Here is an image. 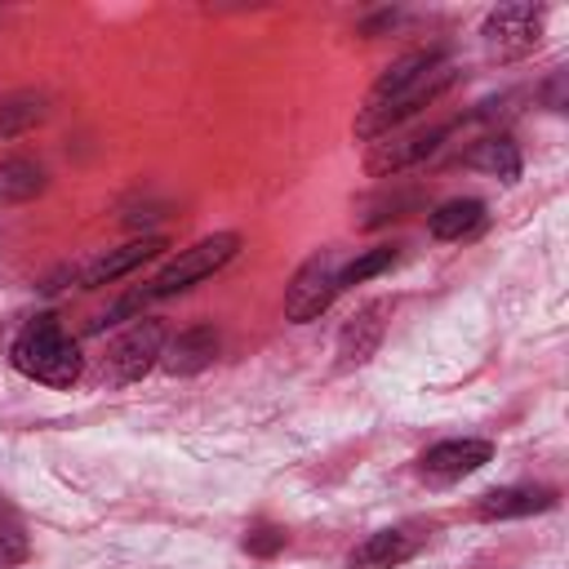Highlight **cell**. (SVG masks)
<instances>
[{"label":"cell","instance_id":"obj_1","mask_svg":"<svg viewBox=\"0 0 569 569\" xmlns=\"http://www.w3.org/2000/svg\"><path fill=\"white\" fill-rule=\"evenodd\" d=\"M9 360L18 373L44 387H71L80 378V347L53 316H36L31 325H22V333L9 347Z\"/></svg>","mask_w":569,"mask_h":569},{"label":"cell","instance_id":"obj_2","mask_svg":"<svg viewBox=\"0 0 569 569\" xmlns=\"http://www.w3.org/2000/svg\"><path fill=\"white\" fill-rule=\"evenodd\" d=\"M236 249H240V236H236V231H218V236H204L200 244L182 249V253H178L160 276H151V280H147V289H138L142 307H147V302H156V298H173V293H182V289L200 284L204 276H213L218 267H227V262L236 258Z\"/></svg>","mask_w":569,"mask_h":569},{"label":"cell","instance_id":"obj_3","mask_svg":"<svg viewBox=\"0 0 569 569\" xmlns=\"http://www.w3.org/2000/svg\"><path fill=\"white\" fill-rule=\"evenodd\" d=\"M164 351V325L160 320H142L129 325L111 347H107V360H102V373L111 382H138Z\"/></svg>","mask_w":569,"mask_h":569},{"label":"cell","instance_id":"obj_4","mask_svg":"<svg viewBox=\"0 0 569 569\" xmlns=\"http://www.w3.org/2000/svg\"><path fill=\"white\" fill-rule=\"evenodd\" d=\"M338 298V267H333V253H316L298 267V276L289 280V293H284V316L293 325H307L316 320L329 302Z\"/></svg>","mask_w":569,"mask_h":569},{"label":"cell","instance_id":"obj_5","mask_svg":"<svg viewBox=\"0 0 569 569\" xmlns=\"http://www.w3.org/2000/svg\"><path fill=\"white\" fill-rule=\"evenodd\" d=\"M485 44L498 53V58H520L538 44L542 36V9L538 4H498L489 18H485Z\"/></svg>","mask_w":569,"mask_h":569},{"label":"cell","instance_id":"obj_6","mask_svg":"<svg viewBox=\"0 0 569 569\" xmlns=\"http://www.w3.org/2000/svg\"><path fill=\"white\" fill-rule=\"evenodd\" d=\"M445 53H436V49H418V53H405V58H396L378 80H373V89H369V98H365V107H360V116H356V129L360 124H369L373 116H382L400 93H409L436 62H440Z\"/></svg>","mask_w":569,"mask_h":569},{"label":"cell","instance_id":"obj_7","mask_svg":"<svg viewBox=\"0 0 569 569\" xmlns=\"http://www.w3.org/2000/svg\"><path fill=\"white\" fill-rule=\"evenodd\" d=\"M453 80H458V67H453L449 58H440V62H436V67H431V71H427V76H422V80H418L409 93H400V98H396V102H391L382 116H373L369 124H360V129H356V138H378V133H391L396 124H405L409 116H418L427 102H436V98H440V93H445Z\"/></svg>","mask_w":569,"mask_h":569},{"label":"cell","instance_id":"obj_8","mask_svg":"<svg viewBox=\"0 0 569 569\" xmlns=\"http://www.w3.org/2000/svg\"><path fill=\"white\" fill-rule=\"evenodd\" d=\"M489 458H493V445L489 440H440V445H431L418 458V467L431 480H458V476L480 471Z\"/></svg>","mask_w":569,"mask_h":569},{"label":"cell","instance_id":"obj_9","mask_svg":"<svg viewBox=\"0 0 569 569\" xmlns=\"http://www.w3.org/2000/svg\"><path fill=\"white\" fill-rule=\"evenodd\" d=\"M160 249H164V240H160V236H142V240H129V244H120V249H107V253H98V258L76 276V284H80V289L111 284V280L129 276L133 267H142L147 258H156Z\"/></svg>","mask_w":569,"mask_h":569},{"label":"cell","instance_id":"obj_10","mask_svg":"<svg viewBox=\"0 0 569 569\" xmlns=\"http://www.w3.org/2000/svg\"><path fill=\"white\" fill-rule=\"evenodd\" d=\"M445 138H449V124H436V129H418V133H409V138L378 142L373 156H369V173H373V178H382V173H400V169L427 160Z\"/></svg>","mask_w":569,"mask_h":569},{"label":"cell","instance_id":"obj_11","mask_svg":"<svg viewBox=\"0 0 569 569\" xmlns=\"http://www.w3.org/2000/svg\"><path fill=\"white\" fill-rule=\"evenodd\" d=\"M418 547H422V533H413V529H378L351 547L347 565L351 569H391V565L409 560Z\"/></svg>","mask_w":569,"mask_h":569},{"label":"cell","instance_id":"obj_12","mask_svg":"<svg viewBox=\"0 0 569 569\" xmlns=\"http://www.w3.org/2000/svg\"><path fill=\"white\" fill-rule=\"evenodd\" d=\"M556 502V489L547 485H507V489H489L480 498V520H511V516H533L547 511Z\"/></svg>","mask_w":569,"mask_h":569},{"label":"cell","instance_id":"obj_13","mask_svg":"<svg viewBox=\"0 0 569 569\" xmlns=\"http://www.w3.org/2000/svg\"><path fill=\"white\" fill-rule=\"evenodd\" d=\"M213 356H218V333H213V325H191V329H182L173 342H164L160 365H164L169 373H200Z\"/></svg>","mask_w":569,"mask_h":569},{"label":"cell","instance_id":"obj_14","mask_svg":"<svg viewBox=\"0 0 569 569\" xmlns=\"http://www.w3.org/2000/svg\"><path fill=\"white\" fill-rule=\"evenodd\" d=\"M382 316H387V302H369L360 316L347 320V329H342V338H338V356H342V365H365V360L378 351L382 329H387Z\"/></svg>","mask_w":569,"mask_h":569},{"label":"cell","instance_id":"obj_15","mask_svg":"<svg viewBox=\"0 0 569 569\" xmlns=\"http://www.w3.org/2000/svg\"><path fill=\"white\" fill-rule=\"evenodd\" d=\"M485 222V204L480 200H445L431 218H427V227H431V236L436 240H462V236H471L476 227Z\"/></svg>","mask_w":569,"mask_h":569},{"label":"cell","instance_id":"obj_16","mask_svg":"<svg viewBox=\"0 0 569 569\" xmlns=\"http://www.w3.org/2000/svg\"><path fill=\"white\" fill-rule=\"evenodd\" d=\"M467 164H471V169H485V173H493V178H502V182H516V178H520V151H516V142L502 138V133L476 142V147L467 151Z\"/></svg>","mask_w":569,"mask_h":569},{"label":"cell","instance_id":"obj_17","mask_svg":"<svg viewBox=\"0 0 569 569\" xmlns=\"http://www.w3.org/2000/svg\"><path fill=\"white\" fill-rule=\"evenodd\" d=\"M44 191V169L36 160H0V204H22Z\"/></svg>","mask_w":569,"mask_h":569},{"label":"cell","instance_id":"obj_18","mask_svg":"<svg viewBox=\"0 0 569 569\" xmlns=\"http://www.w3.org/2000/svg\"><path fill=\"white\" fill-rule=\"evenodd\" d=\"M44 111H49L44 93H13V98H4L0 102V138H18V133L36 129L44 120Z\"/></svg>","mask_w":569,"mask_h":569},{"label":"cell","instance_id":"obj_19","mask_svg":"<svg viewBox=\"0 0 569 569\" xmlns=\"http://www.w3.org/2000/svg\"><path fill=\"white\" fill-rule=\"evenodd\" d=\"M31 556V542H27V529L18 520V511L0 498V569H13Z\"/></svg>","mask_w":569,"mask_h":569},{"label":"cell","instance_id":"obj_20","mask_svg":"<svg viewBox=\"0 0 569 569\" xmlns=\"http://www.w3.org/2000/svg\"><path fill=\"white\" fill-rule=\"evenodd\" d=\"M391 262H396V244H378V249L360 253L356 262H347V267L338 271V289H347V284H360V280H369V276L387 271Z\"/></svg>","mask_w":569,"mask_h":569},{"label":"cell","instance_id":"obj_21","mask_svg":"<svg viewBox=\"0 0 569 569\" xmlns=\"http://www.w3.org/2000/svg\"><path fill=\"white\" fill-rule=\"evenodd\" d=\"M413 204H418V191H400V196H382V200H373V204H369L373 213H365L360 222H365V227H382L387 218H400V213H405V209H413Z\"/></svg>","mask_w":569,"mask_h":569},{"label":"cell","instance_id":"obj_22","mask_svg":"<svg viewBox=\"0 0 569 569\" xmlns=\"http://www.w3.org/2000/svg\"><path fill=\"white\" fill-rule=\"evenodd\" d=\"M280 547H284V529H276V525H253V529L244 533V551H249V556H262V560H267V556H276Z\"/></svg>","mask_w":569,"mask_h":569}]
</instances>
